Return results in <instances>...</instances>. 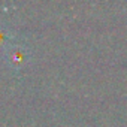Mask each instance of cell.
I'll return each mask as SVG.
<instances>
[{
	"label": "cell",
	"mask_w": 127,
	"mask_h": 127,
	"mask_svg": "<svg viewBox=\"0 0 127 127\" xmlns=\"http://www.w3.org/2000/svg\"><path fill=\"white\" fill-rule=\"evenodd\" d=\"M8 39H9V33L6 32V29H5L3 26H0V49L6 45Z\"/></svg>",
	"instance_id": "obj_2"
},
{
	"label": "cell",
	"mask_w": 127,
	"mask_h": 127,
	"mask_svg": "<svg viewBox=\"0 0 127 127\" xmlns=\"http://www.w3.org/2000/svg\"><path fill=\"white\" fill-rule=\"evenodd\" d=\"M9 55V61L11 64H23L24 60H26V49L23 46H17V48H9L8 51Z\"/></svg>",
	"instance_id": "obj_1"
}]
</instances>
